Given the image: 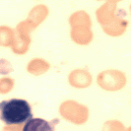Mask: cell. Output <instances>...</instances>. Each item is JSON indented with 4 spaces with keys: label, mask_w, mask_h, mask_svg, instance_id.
Listing matches in <instances>:
<instances>
[{
    "label": "cell",
    "mask_w": 131,
    "mask_h": 131,
    "mask_svg": "<svg viewBox=\"0 0 131 131\" xmlns=\"http://www.w3.org/2000/svg\"><path fill=\"white\" fill-rule=\"evenodd\" d=\"M24 131H51L53 130L52 126L47 121L40 118H31L25 124Z\"/></svg>",
    "instance_id": "7a4b0ae2"
},
{
    "label": "cell",
    "mask_w": 131,
    "mask_h": 131,
    "mask_svg": "<svg viewBox=\"0 0 131 131\" xmlns=\"http://www.w3.org/2000/svg\"><path fill=\"white\" fill-rule=\"evenodd\" d=\"M33 118L29 103L21 99H12L0 103V119L7 125H21Z\"/></svg>",
    "instance_id": "6da1fadb"
}]
</instances>
